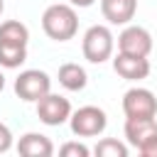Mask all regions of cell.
Returning <instances> with one entry per match:
<instances>
[{"mask_svg":"<svg viewBox=\"0 0 157 157\" xmlns=\"http://www.w3.org/2000/svg\"><path fill=\"white\" fill-rule=\"evenodd\" d=\"M42 29L49 39L54 42H69L76 37L78 32V15L74 10V5H49L42 15Z\"/></svg>","mask_w":157,"mask_h":157,"instance_id":"obj_1","label":"cell"},{"mask_svg":"<svg viewBox=\"0 0 157 157\" xmlns=\"http://www.w3.org/2000/svg\"><path fill=\"white\" fill-rule=\"evenodd\" d=\"M113 47H115V37L105 25H91L83 32L81 52H83V59H88L91 64L108 61L113 56Z\"/></svg>","mask_w":157,"mask_h":157,"instance_id":"obj_2","label":"cell"},{"mask_svg":"<svg viewBox=\"0 0 157 157\" xmlns=\"http://www.w3.org/2000/svg\"><path fill=\"white\" fill-rule=\"evenodd\" d=\"M69 125H71V132L78 137H96L108 128V115L98 105H81L78 110L71 113Z\"/></svg>","mask_w":157,"mask_h":157,"instance_id":"obj_3","label":"cell"},{"mask_svg":"<svg viewBox=\"0 0 157 157\" xmlns=\"http://www.w3.org/2000/svg\"><path fill=\"white\" fill-rule=\"evenodd\" d=\"M49 91H52V78L47 71L27 69V71H20V76L15 78V93L27 103H37Z\"/></svg>","mask_w":157,"mask_h":157,"instance_id":"obj_4","label":"cell"},{"mask_svg":"<svg viewBox=\"0 0 157 157\" xmlns=\"http://www.w3.org/2000/svg\"><path fill=\"white\" fill-rule=\"evenodd\" d=\"M37 118L44 125H52V128L64 125L71 118V103H69V98L49 91L47 96H42L37 101Z\"/></svg>","mask_w":157,"mask_h":157,"instance_id":"obj_5","label":"cell"},{"mask_svg":"<svg viewBox=\"0 0 157 157\" xmlns=\"http://www.w3.org/2000/svg\"><path fill=\"white\" fill-rule=\"evenodd\" d=\"M125 118H157V98L150 88H130L123 96Z\"/></svg>","mask_w":157,"mask_h":157,"instance_id":"obj_6","label":"cell"},{"mask_svg":"<svg viewBox=\"0 0 157 157\" xmlns=\"http://www.w3.org/2000/svg\"><path fill=\"white\" fill-rule=\"evenodd\" d=\"M118 52L135 54V56H150L152 34L140 25H125V29L118 34Z\"/></svg>","mask_w":157,"mask_h":157,"instance_id":"obj_7","label":"cell"},{"mask_svg":"<svg viewBox=\"0 0 157 157\" xmlns=\"http://www.w3.org/2000/svg\"><path fill=\"white\" fill-rule=\"evenodd\" d=\"M113 69L125 81H142V78L150 76V61H147V56H135V54H125V52L115 54Z\"/></svg>","mask_w":157,"mask_h":157,"instance_id":"obj_8","label":"cell"},{"mask_svg":"<svg viewBox=\"0 0 157 157\" xmlns=\"http://www.w3.org/2000/svg\"><path fill=\"white\" fill-rule=\"evenodd\" d=\"M152 137H157V120L155 118H125V140H128V145L140 150Z\"/></svg>","mask_w":157,"mask_h":157,"instance_id":"obj_9","label":"cell"},{"mask_svg":"<svg viewBox=\"0 0 157 157\" xmlns=\"http://www.w3.org/2000/svg\"><path fill=\"white\" fill-rule=\"evenodd\" d=\"M101 12L110 25H130L137 12V0H101Z\"/></svg>","mask_w":157,"mask_h":157,"instance_id":"obj_10","label":"cell"},{"mask_svg":"<svg viewBox=\"0 0 157 157\" xmlns=\"http://www.w3.org/2000/svg\"><path fill=\"white\" fill-rule=\"evenodd\" d=\"M17 152L25 155V157H52L54 142L42 132H25L17 140Z\"/></svg>","mask_w":157,"mask_h":157,"instance_id":"obj_11","label":"cell"},{"mask_svg":"<svg viewBox=\"0 0 157 157\" xmlns=\"http://www.w3.org/2000/svg\"><path fill=\"white\" fill-rule=\"evenodd\" d=\"M56 78H59V83H61L66 91H83L86 83H88V74H86V69L78 66V64H74V61L61 64Z\"/></svg>","mask_w":157,"mask_h":157,"instance_id":"obj_12","label":"cell"},{"mask_svg":"<svg viewBox=\"0 0 157 157\" xmlns=\"http://www.w3.org/2000/svg\"><path fill=\"white\" fill-rule=\"evenodd\" d=\"M27 59V44H15V42H2L0 39V66L5 69H17Z\"/></svg>","mask_w":157,"mask_h":157,"instance_id":"obj_13","label":"cell"},{"mask_svg":"<svg viewBox=\"0 0 157 157\" xmlns=\"http://www.w3.org/2000/svg\"><path fill=\"white\" fill-rule=\"evenodd\" d=\"M0 39L2 42H15V44H27L29 42V29L20 20H5L0 25Z\"/></svg>","mask_w":157,"mask_h":157,"instance_id":"obj_14","label":"cell"},{"mask_svg":"<svg viewBox=\"0 0 157 157\" xmlns=\"http://www.w3.org/2000/svg\"><path fill=\"white\" fill-rule=\"evenodd\" d=\"M93 155L96 157H128V145L115 137H103L93 147Z\"/></svg>","mask_w":157,"mask_h":157,"instance_id":"obj_15","label":"cell"},{"mask_svg":"<svg viewBox=\"0 0 157 157\" xmlns=\"http://www.w3.org/2000/svg\"><path fill=\"white\" fill-rule=\"evenodd\" d=\"M59 155L61 157H88L91 150L83 145V142H64L59 147Z\"/></svg>","mask_w":157,"mask_h":157,"instance_id":"obj_16","label":"cell"},{"mask_svg":"<svg viewBox=\"0 0 157 157\" xmlns=\"http://www.w3.org/2000/svg\"><path fill=\"white\" fill-rule=\"evenodd\" d=\"M10 147H12V130L5 123H0V152H7Z\"/></svg>","mask_w":157,"mask_h":157,"instance_id":"obj_17","label":"cell"},{"mask_svg":"<svg viewBox=\"0 0 157 157\" xmlns=\"http://www.w3.org/2000/svg\"><path fill=\"white\" fill-rule=\"evenodd\" d=\"M137 152H140L142 157H157V137H152L150 142H145Z\"/></svg>","mask_w":157,"mask_h":157,"instance_id":"obj_18","label":"cell"},{"mask_svg":"<svg viewBox=\"0 0 157 157\" xmlns=\"http://www.w3.org/2000/svg\"><path fill=\"white\" fill-rule=\"evenodd\" d=\"M69 2H71L74 7H91L96 0H69Z\"/></svg>","mask_w":157,"mask_h":157,"instance_id":"obj_19","label":"cell"},{"mask_svg":"<svg viewBox=\"0 0 157 157\" xmlns=\"http://www.w3.org/2000/svg\"><path fill=\"white\" fill-rule=\"evenodd\" d=\"M5 88V76H2V71H0V91Z\"/></svg>","mask_w":157,"mask_h":157,"instance_id":"obj_20","label":"cell"},{"mask_svg":"<svg viewBox=\"0 0 157 157\" xmlns=\"http://www.w3.org/2000/svg\"><path fill=\"white\" fill-rule=\"evenodd\" d=\"M2 10H5V2H2V0H0V15H2Z\"/></svg>","mask_w":157,"mask_h":157,"instance_id":"obj_21","label":"cell"}]
</instances>
